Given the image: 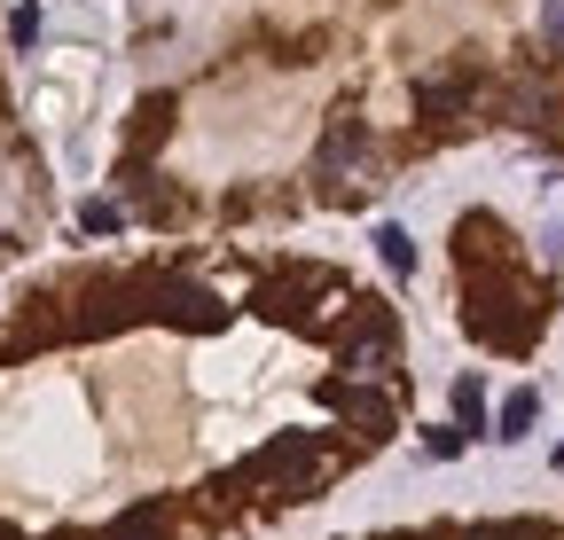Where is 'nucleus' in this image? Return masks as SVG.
I'll return each mask as SVG.
<instances>
[{"label": "nucleus", "instance_id": "obj_1", "mask_svg": "<svg viewBox=\"0 0 564 540\" xmlns=\"http://www.w3.org/2000/svg\"><path fill=\"white\" fill-rule=\"evenodd\" d=\"M541 321H549V306H541L533 283H518V275H486V283H470V329L486 337V345L525 353L533 337H541Z\"/></svg>", "mask_w": 564, "mask_h": 540}, {"label": "nucleus", "instance_id": "obj_2", "mask_svg": "<svg viewBox=\"0 0 564 540\" xmlns=\"http://www.w3.org/2000/svg\"><path fill=\"white\" fill-rule=\"evenodd\" d=\"M337 361H345V376H369V384L392 376V368H400V329H392V313H384V306H361V321L345 329V353H337Z\"/></svg>", "mask_w": 564, "mask_h": 540}, {"label": "nucleus", "instance_id": "obj_3", "mask_svg": "<svg viewBox=\"0 0 564 540\" xmlns=\"http://www.w3.org/2000/svg\"><path fill=\"white\" fill-rule=\"evenodd\" d=\"M133 298L150 306L158 321H188V329H228V306L212 298V290H196V283H165V275H150V283H133Z\"/></svg>", "mask_w": 564, "mask_h": 540}, {"label": "nucleus", "instance_id": "obj_4", "mask_svg": "<svg viewBox=\"0 0 564 540\" xmlns=\"http://www.w3.org/2000/svg\"><path fill=\"white\" fill-rule=\"evenodd\" d=\"M369 157V125H361V110H337L329 118V133H322V157H314V173L329 180V188H345V173Z\"/></svg>", "mask_w": 564, "mask_h": 540}, {"label": "nucleus", "instance_id": "obj_5", "mask_svg": "<svg viewBox=\"0 0 564 540\" xmlns=\"http://www.w3.org/2000/svg\"><path fill=\"white\" fill-rule=\"evenodd\" d=\"M329 408H337L352 431H361V439H384V431H392V399H384V392H369V376H361V384L337 376V384H329Z\"/></svg>", "mask_w": 564, "mask_h": 540}, {"label": "nucleus", "instance_id": "obj_6", "mask_svg": "<svg viewBox=\"0 0 564 540\" xmlns=\"http://www.w3.org/2000/svg\"><path fill=\"white\" fill-rule=\"evenodd\" d=\"M470 95H478V79H470V71H447V79H423V87H415V110L447 125L455 110H470Z\"/></svg>", "mask_w": 564, "mask_h": 540}, {"label": "nucleus", "instance_id": "obj_7", "mask_svg": "<svg viewBox=\"0 0 564 540\" xmlns=\"http://www.w3.org/2000/svg\"><path fill=\"white\" fill-rule=\"evenodd\" d=\"M102 540H173V509H165V502H141V509L110 517V532H102Z\"/></svg>", "mask_w": 564, "mask_h": 540}, {"label": "nucleus", "instance_id": "obj_8", "mask_svg": "<svg viewBox=\"0 0 564 540\" xmlns=\"http://www.w3.org/2000/svg\"><path fill=\"white\" fill-rule=\"evenodd\" d=\"M455 540H549V525H533V517H494V525H470V532H455Z\"/></svg>", "mask_w": 564, "mask_h": 540}, {"label": "nucleus", "instance_id": "obj_9", "mask_svg": "<svg viewBox=\"0 0 564 540\" xmlns=\"http://www.w3.org/2000/svg\"><path fill=\"white\" fill-rule=\"evenodd\" d=\"M533 416H541V399H533V392H510V399H502V431H494V439H525Z\"/></svg>", "mask_w": 564, "mask_h": 540}, {"label": "nucleus", "instance_id": "obj_10", "mask_svg": "<svg viewBox=\"0 0 564 540\" xmlns=\"http://www.w3.org/2000/svg\"><path fill=\"white\" fill-rule=\"evenodd\" d=\"M377 258L392 266V275H415V243H408V228H377Z\"/></svg>", "mask_w": 564, "mask_h": 540}, {"label": "nucleus", "instance_id": "obj_11", "mask_svg": "<svg viewBox=\"0 0 564 540\" xmlns=\"http://www.w3.org/2000/svg\"><path fill=\"white\" fill-rule=\"evenodd\" d=\"M478 408H486V392H478V376H463V384H455V416L478 423Z\"/></svg>", "mask_w": 564, "mask_h": 540}, {"label": "nucleus", "instance_id": "obj_12", "mask_svg": "<svg viewBox=\"0 0 564 540\" xmlns=\"http://www.w3.org/2000/svg\"><path fill=\"white\" fill-rule=\"evenodd\" d=\"M118 220H126V212H118V205H87V212H79V228H87V235H110V228H118Z\"/></svg>", "mask_w": 564, "mask_h": 540}, {"label": "nucleus", "instance_id": "obj_13", "mask_svg": "<svg viewBox=\"0 0 564 540\" xmlns=\"http://www.w3.org/2000/svg\"><path fill=\"white\" fill-rule=\"evenodd\" d=\"M541 40L564 47V0H549V9H541Z\"/></svg>", "mask_w": 564, "mask_h": 540}, {"label": "nucleus", "instance_id": "obj_14", "mask_svg": "<svg viewBox=\"0 0 564 540\" xmlns=\"http://www.w3.org/2000/svg\"><path fill=\"white\" fill-rule=\"evenodd\" d=\"M9 32H17V47H32V40H40V9H17V24H9Z\"/></svg>", "mask_w": 564, "mask_h": 540}, {"label": "nucleus", "instance_id": "obj_15", "mask_svg": "<svg viewBox=\"0 0 564 540\" xmlns=\"http://www.w3.org/2000/svg\"><path fill=\"white\" fill-rule=\"evenodd\" d=\"M0 540H17V532H0Z\"/></svg>", "mask_w": 564, "mask_h": 540}, {"label": "nucleus", "instance_id": "obj_16", "mask_svg": "<svg viewBox=\"0 0 564 540\" xmlns=\"http://www.w3.org/2000/svg\"><path fill=\"white\" fill-rule=\"evenodd\" d=\"M556 470H564V454H556Z\"/></svg>", "mask_w": 564, "mask_h": 540}]
</instances>
